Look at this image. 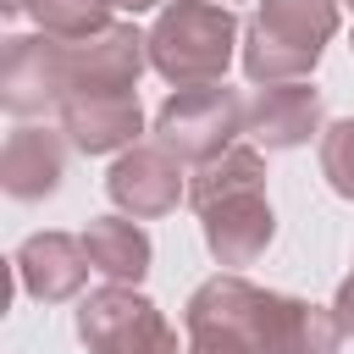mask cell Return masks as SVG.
I'll return each instance as SVG.
<instances>
[{
  "label": "cell",
  "mask_w": 354,
  "mask_h": 354,
  "mask_svg": "<svg viewBox=\"0 0 354 354\" xmlns=\"http://www.w3.org/2000/svg\"><path fill=\"white\" fill-rule=\"evenodd\" d=\"M188 326H227L238 332L254 354H332L337 348V321H326L310 304L254 293L249 282H210L188 304Z\"/></svg>",
  "instance_id": "obj_1"
},
{
  "label": "cell",
  "mask_w": 354,
  "mask_h": 354,
  "mask_svg": "<svg viewBox=\"0 0 354 354\" xmlns=\"http://www.w3.org/2000/svg\"><path fill=\"white\" fill-rule=\"evenodd\" d=\"M194 205L205 210V232L210 249L227 266H243L260 254V243L271 238V210L260 199V160L249 149L221 155V166H210L194 183Z\"/></svg>",
  "instance_id": "obj_2"
},
{
  "label": "cell",
  "mask_w": 354,
  "mask_h": 354,
  "mask_svg": "<svg viewBox=\"0 0 354 354\" xmlns=\"http://www.w3.org/2000/svg\"><path fill=\"white\" fill-rule=\"evenodd\" d=\"M326 33H332V0H266V11L254 17L249 72L254 77L304 72L321 55Z\"/></svg>",
  "instance_id": "obj_3"
},
{
  "label": "cell",
  "mask_w": 354,
  "mask_h": 354,
  "mask_svg": "<svg viewBox=\"0 0 354 354\" xmlns=\"http://www.w3.org/2000/svg\"><path fill=\"white\" fill-rule=\"evenodd\" d=\"M232 50V17L221 6H177L160 28H155V61L160 72L194 83V77H216L227 66Z\"/></svg>",
  "instance_id": "obj_4"
},
{
  "label": "cell",
  "mask_w": 354,
  "mask_h": 354,
  "mask_svg": "<svg viewBox=\"0 0 354 354\" xmlns=\"http://www.w3.org/2000/svg\"><path fill=\"white\" fill-rule=\"evenodd\" d=\"M232 127H238V100H232L227 88H188V94L171 100L166 116H160V133H166L177 149H188V155H210Z\"/></svg>",
  "instance_id": "obj_5"
},
{
  "label": "cell",
  "mask_w": 354,
  "mask_h": 354,
  "mask_svg": "<svg viewBox=\"0 0 354 354\" xmlns=\"http://www.w3.org/2000/svg\"><path fill=\"white\" fill-rule=\"evenodd\" d=\"M83 321L116 326V337H111V332H100V337H94L105 354H177V348H171V332L160 326V315H155L144 299L100 293L94 304H83Z\"/></svg>",
  "instance_id": "obj_6"
},
{
  "label": "cell",
  "mask_w": 354,
  "mask_h": 354,
  "mask_svg": "<svg viewBox=\"0 0 354 354\" xmlns=\"http://www.w3.org/2000/svg\"><path fill=\"white\" fill-rule=\"evenodd\" d=\"M111 188H116V199H127L133 210H166V205L177 199V171H171L160 155H133V160L116 166Z\"/></svg>",
  "instance_id": "obj_7"
},
{
  "label": "cell",
  "mask_w": 354,
  "mask_h": 354,
  "mask_svg": "<svg viewBox=\"0 0 354 354\" xmlns=\"http://www.w3.org/2000/svg\"><path fill=\"white\" fill-rule=\"evenodd\" d=\"M315 122V94L310 88H288V94H266L260 100V138L271 144H299Z\"/></svg>",
  "instance_id": "obj_8"
},
{
  "label": "cell",
  "mask_w": 354,
  "mask_h": 354,
  "mask_svg": "<svg viewBox=\"0 0 354 354\" xmlns=\"http://www.w3.org/2000/svg\"><path fill=\"white\" fill-rule=\"evenodd\" d=\"M88 249L100 254V266L105 271H116V277H138L144 271V238L133 232V227H122V221H105V227H94V238H88Z\"/></svg>",
  "instance_id": "obj_9"
},
{
  "label": "cell",
  "mask_w": 354,
  "mask_h": 354,
  "mask_svg": "<svg viewBox=\"0 0 354 354\" xmlns=\"http://www.w3.org/2000/svg\"><path fill=\"white\" fill-rule=\"evenodd\" d=\"M321 160H326V177L337 183V194H348V199H354V122H337V127L326 133Z\"/></svg>",
  "instance_id": "obj_10"
},
{
  "label": "cell",
  "mask_w": 354,
  "mask_h": 354,
  "mask_svg": "<svg viewBox=\"0 0 354 354\" xmlns=\"http://www.w3.org/2000/svg\"><path fill=\"white\" fill-rule=\"evenodd\" d=\"M194 354H249V343L227 326H194Z\"/></svg>",
  "instance_id": "obj_11"
},
{
  "label": "cell",
  "mask_w": 354,
  "mask_h": 354,
  "mask_svg": "<svg viewBox=\"0 0 354 354\" xmlns=\"http://www.w3.org/2000/svg\"><path fill=\"white\" fill-rule=\"evenodd\" d=\"M337 326H348L354 332V277L343 282V293H337Z\"/></svg>",
  "instance_id": "obj_12"
},
{
  "label": "cell",
  "mask_w": 354,
  "mask_h": 354,
  "mask_svg": "<svg viewBox=\"0 0 354 354\" xmlns=\"http://www.w3.org/2000/svg\"><path fill=\"white\" fill-rule=\"evenodd\" d=\"M122 6H133V11H144V6H155V0H122Z\"/></svg>",
  "instance_id": "obj_13"
},
{
  "label": "cell",
  "mask_w": 354,
  "mask_h": 354,
  "mask_svg": "<svg viewBox=\"0 0 354 354\" xmlns=\"http://www.w3.org/2000/svg\"><path fill=\"white\" fill-rule=\"evenodd\" d=\"M348 6H354V0H348Z\"/></svg>",
  "instance_id": "obj_14"
}]
</instances>
